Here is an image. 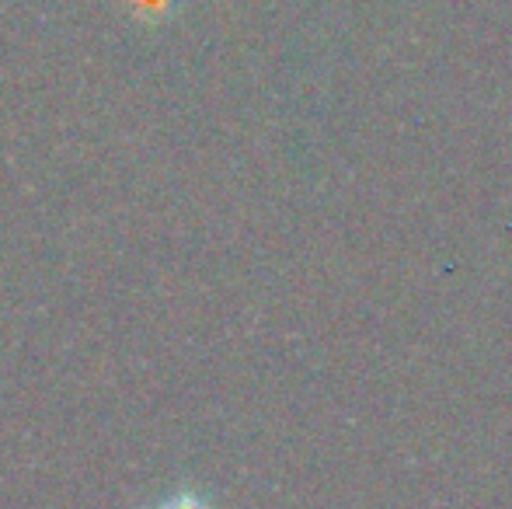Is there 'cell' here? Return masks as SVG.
Returning <instances> with one entry per match:
<instances>
[{"mask_svg": "<svg viewBox=\"0 0 512 509\" xmlns=\"http://www.w3.org/2000/svg\"><path fill=\"white\" fill-rule=\"evenodd\" d=\"M122 4H126L129 18L143 21V25H150V28H161L182 11L185 0H122Z\"/></svg>", "mask_w": 512, "mask_h": 509, "instance_id": "6da1fadb", "label": "cell"}, {"mask_svg": "<svg viewBox=\"0 0 512 509\" xmlns=\"http://www.w3.org/2000/svg\"><path fill=\"white\" fill-rule=\"evenodd\" d=\"M154 509H216V503L206 496L203 489H192V485H182V489H171L168 496H164Z\"/></svg>", "mask_w": 512, "mask_h": 509, "instance_id": "7a4b0ae2", "label": "cell"}]
</instances>
